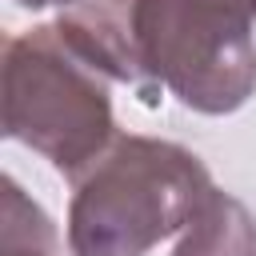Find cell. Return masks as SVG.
<instances>
[{"label":"cell","mask_w":256,"mask_h":256,"mask_svg":"<svg viewBox=\"0 0 256 256\" xmlns=\"http://www.w3.org/2000/svg\"><path fill=\"white\" fill-rule=\"evenodd\" d=\"M212 192L208 164L160 136L116 132V140L72 176L68 256H148L188 228Z\"/></svg>","instance_id":"obj_1"},{"label":"cell","mask_w":256,"mask_h":256,"mask_svg":"<svg viewBox=\"0 0 256 256\" xmlns=\"http://www.w3.org/2000/svg\"><path fill=\"white\" fill-rule=\"evenodd\" d=\"M4 136L68 180L116 140L112 80L56 24H32L4 40Z\"/></svg>","instance_id":"obj_2"},{"label":"cell","mask_w":256,"mask_h":256,"mask_svg":"<svg viewBox=\"0 0 256 256\" xmlns=\"http://www.w3.org/2000/svg\"><path fill=\"white\" fill-rule=\"evenodd\" d=\"M256 12L236 0H140L152 80L200 116H228L256 92Z\"/></svg>","instance_id":"obj_3"},{"label":"cell","mask_w":256,"mask_h":256,"mask_svg":"<svg viewBox=\"0 0 256 256\" xmlns=\"http://www.w3.org/2000/svg\"><path fill=\"white\" fill-rule=\"evenodd\" d=\"M60 36L108 80L128 84L144 108L160 104V84L144 64L140 0H72L56 16Z\"/></svg>","instance_id":"obj_4"},{"label":"cell","mask_w":256,"mask_h":256,"mask_svg":"<svg viewBox=\"0 0 256 256\" xmlns=\"http://www.w3.org/2000/svg\"><path fill=\"white\" fill-rule=\"evenodd\" d=\"M172 256H256V216L244 200L216 188L200 200Z\"/></svg>","instance_id":"obj_5"},{"label":"cell","mask_w":256,"mask_h":256,"mask_svg":"<svg viewBox=\"0 0 256 256\" xmlns=\"http://www.w3.org/2000/svg\"><path fill=\"white\" fill-rule=\"evenodd\" d=\"M0 256H60L56 220L32 200L16 176L0 180Z\"/></svg>","instance_id":"obj_6"},{"label":"cell","mask_w":256,"mask_h":256,"mask_svg":"<svg viewBox=\"0 0 256 256\" xmlns=\"http://www.w3.org/2000/svg\"><path fill=\"white\" fill-rule=\"evenodd\" d=\"M20 8H32V12H40V8H68L72 0H16Z\"/></svg>","instance_id":"obj_7"}]
</instances>
